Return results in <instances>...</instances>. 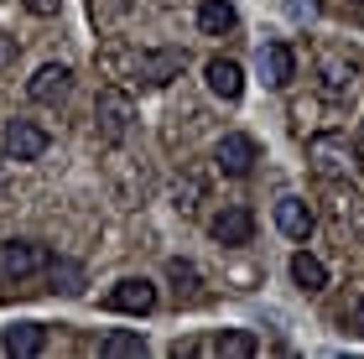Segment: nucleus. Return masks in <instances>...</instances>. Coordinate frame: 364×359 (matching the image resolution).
I'll use <instances>...</instances> for the list:
<instances>
[{"label": "nucleus", "mask_w": 364, "mask_h": 359, "mask_svg": "<svg viewBox=\"0 0 364 359\" xmlns=\"http://www.w3.org/2000/svg\"><path fill=\"white\" fill-rule=\"evenodd\" d=\"M255 161H260V141L245 136V130H229V136H219V146H213V167L224 177H250Z\"/></svg>", "instance_id": "423d86ee"}, {"label": "nucleus", "mask_w": 364, "mask_h": 359, "mask_svg": "<svg viewBox=\"0 0 364 359\" xmlns=\"http://www.w3.org/2000/svg\"><path fill=\"white\" fill-rule=\"evenodd\" d=\"M21 6H26L31 16H58V6H63V0H21Z\"/></svg>", "instance_id": "a878e982"}, {"label": "nucleus", "mask_w": 364, "mask_h": 359, "mask_svg": "<svg viewBox=\"0 0 364 359\" xmlns=\"http://www.w3.org/2000/svg\"><path fill=\"white\" fill-rule=\"evenodd\" d=\"M6 167H11V156H6V146H0V188H6Z\"/></svg>", "instance_id": "c85d7f7f"}, {"label": "nucleus", "mask_w": 364, "mask_h": 359, "mask_svg": "<svg viewBox=\"0 0 364 359\" xmlns=\"http://www.w3.org/2000/svg\"><path fill=\"white\" fill-rule=\"evenodd\" d=\"M130 125H136V100H130V89L125 84H105V89H99V100H94V130H99V141L120 146L130 136Z\"/></svg>", "instance_id": "7ed1b4c3"}, {"label": "nucleus", "mask_w": 364, "mask_h": 359, "mask_svg": "<svg viewBox=\"0 0 364 359\" xmlns=\"http://www.w3.org/2000/svg\"><path fill=\"white\" fill-rule=\"evenodd\" d=\"M47 282H53V291H63V297H78V291H84V266H78V260H47Z\"/></svg>", "instance_id": "412c9836"}, {"label": "nucleus", "mask_w": 364, "mask_h": 359, "mask_svg": "<svg viewBox=\"0 0 364 359\" xmlns=\"http://www.w3.org/2000/svg\"><path fill=\"white\" fill-rule=\"evenodd\" d=\"M172 198H177V214H198V203H203V177H198V172H188V177L177 183V193H172Z\"/></svg>", "instance_id": "5701e85b"}, {"label": "nucleus", "mask_w": 364, "mask_h": 359, "mask_svg": "<svg viewBox=\"0 0 364 359\" xmlns=\"http://www.w3.org/2000/svg\"><path fill=\"white\" fill-rule=\"evenodd\" d=\"M203 354H224V359H250L260 354V338L255 333H245V328H229V333H213L208 344H198Z\"/></svg>", "instance_id": "f3484780"}, {"label": "nucleus", "mask_w": 364, "mask_h": 359, "mask_svg": "<svg viewBox=\"0 0 364 359\" xmlns=\"http://www.w3.org/2000/svg\"><path fill=\"white\" fill-rule=\"evenodd\" d=\"M312 208H307V198H296V193H287V198H276V230L287 235V240H307L312 235Z\"/></svg>", "instance_id": "2eb2a0df"}, {"label": "nucleus", "mask_w": 364, "mask_h": 359, "mask_svg": "<svg viewBox=\"0 0 364 359\" xmlns=\"http://www.w3.org/2000/svg\"><path fill=\"white\" fill-rule=\"evenodd\" d=\"M99 354H105V359H136V354H146V333H136V328H114L105 344H99Z\"/></svg>", "instance_id": "4be33fe9"}, {"label": "nucleus", "mask_w": 364, "mask_h": 359, "mask_svg": "<svg viewBox=\"0 0 364 359\" xmlns=\"http://www.w3.org/2000/svg\"><path fill=\"white\" fill-rule=\"evenodd\" d=\"M99 68H105V78H114V84H141V47L130 42H109L99 47Z\"/></svg>", "instance_id": "4468645a"}, {"label": "nucleus", "mask_w": 364, "mask_h": 359, "mask_svg": "<svg viewBox=\"0 0 364 359\" xmlns=\"http://www.w3.org/2000/svg\"><path fill=\"white\" fill-rule=\"evenodd\" d=\"M307 167H312V177H323V183H338V177H349L359 167V151H354L349 136L323 130V136L307 141Z\"/></svg>", "instance_id": "f03ea898"}, {"label": "nucleus", "mask_w": 364, "mask_h": 359, "mask_svg": "<svg viewBox=\"0 0 364 359\" xmlns=\"http://www.w3.org/2000/svg\"><path fill=\"white\" fill-rule=\"evenodd\" d=\"M359 6H364V0H359Z\"/></svg>", "instance_id": "c756f323"}, {"label": "nucleus", "mask_w": 364, "mask_h": 359, "mask_svg": "<svg viewBox=\"0 0 364 359\" xmlns=\"http://www.w3.org/2000/svg\"><path fill=\"white\" fill-rule=\"evenodd\" d=\"M0 349L16 354V359H31V354L47 349V328L42 323H11V328L0 333Z\"/></svg>", "instance_id": "dca6fc26"}, {"label": "nucleus", "mask_w": 364, "mask_h": 359, "mask_svg": "<svg viewBox=\"0 0 364 359\" xmlns=\"http://www.w3.org/2000/svg\"><path fill=\"white\" fill-rule=\"evenodd\" d=\"M291 282L302 286V291H323V286H328V266H323L312 250H296V255H291Z\"/></svg>", "instance_id": "6ab92c4d"}, {"label": "nucleus", "mask_w": 364, "mask_h": 359, "mask_svg": "<svg viewBox=\"0 0 364 359\" xmlns=\"http://www.w3.org/2000/svg\"><path fill=\"white\" fill-rule=\"evenodd\" d=\"M105 307L109 313H125V318H146V313H156V286L146 276H125V282H114L105 291Z\"/></svg>", "instance_id": "6e6552de"}, {"label": "nucleus", "mask_w": 364, "mask_h": 359, "mask_svg": "<svg viewBox=\"0 0 364 359\" xmlns=\"http://www.w3.org/2000/svg\"><path fill=\"white\" fill-rule=\"evenodd\" d=\"M312 73H318V94L323 100H349V94L359 89V73L364 63L359 53H349V47H318V58H312Z\"/></svg>", "instance_id": "f257e3e1"}, {"label": "nucleus", "mask_w": 364, "mask_h": 359, "mask_svg": "<svg viewBox=\"0 0 364 359\" xmlns=\"http://www.w3.org/2000/svg\"><path fill=\"white\" fill-rule=\"evenodd\" d=\"M16 53H21V42H16L11 31H0V68H11V63H16Z\"/></svg>", "instance_id": "b1692460"}, {"label": "nucleus", "mask_w": 364, "mask_h": 359, "mask_svg": "<svg viewBox=\"0 0 364 359\" xmlns=\"http://www.w3.org/2000/svg\"><path fill=\"white\" fill-rule=\"evenodd\" d=\"M323 208H328V224H333L343 240H364V193L349 188V177L323 183Z\"/></svg>", "instance_id": "20e7f679"}, {"label": "nucleus", "mask_w": 364, "mask_h": 359, "mask_svg": "<svg viewBox=\"0 0 364 359\" xmlns=\"http://www.w3.org/2000/svg\"><path fill=\"white\" fill-rule=\"evenodd\" d=\"M203 84L213 100H224V105H240V94H245V68L235 58H208L203 63Z\"/></svg>", "instance_id": "ddd939ff"}, {"label": "nucleus", "mask_w": 364, "mask_h": 359, "mask_svg": "<svg viewBox=\"0 0 364 359\" xmlns=\"http://www.w3.org/2000/svg\"><path fill=\"white\" fill-rule=\"evenodd\" d=\"M287 11L296 21H312V16H318V0H287Z\"/></svg>", "instance_id": "393cba45"}, {"label": "nucleus", "mask_w": 364, "mask_h": 359, "mask_svg": "<svg viewBox=\"0 0 364 359\" xmlns=\"http://www.w3.org/2000/svg\"><path fill=\"white\" fill-rule=\"evenodd\" d=\"M167 282L177 286V302H198L203 297V276L193 260H167Z\"/></svg>", "instance_id": "aec40b11"}, {"label": "nucleus", "mask_w": 364, "mask_h": 359, "mask_svg": "<svg viewBox=\"0 0 364 359\" xmlns=\"http://www.w3.org/2000/svg\"><path fill=\"white\" fill-rule=\"evenodd\" d=\"M0 146H6V156H11V161H42V156H47V146H53V136H47L37 120L16 115V120H6V136H0Z\"/></svg>", "instance_id": "0eeeda50"}, {"label": "nucleus", "mask_w": 364, "mask_h": 359, "mask_svg": "<svg viewBox=\"0 0 364 359\" xmlns=\"http://www.w3.org/2000/svg\"><path fill=\"white\" fill-rule=\"evenodd\" d=\"M208 235L219 245H229V250H240V245H250V235H255V214L245 203H224L219 214L208 219Z\"/></svg>", "instance_id": "9b49d317"}, {"label": "nucleus", "mask_w": 364, "mask_h": 359, "mask_svg": "<svg viewBox=\"0 0 364 359\" xmlns=\"http://www.w3.org/2000/svg\"><path fill=\"white\" fill-rule=\"evenodd\" d=\"M255 73H260V84L266 89H287L291 78H296V53H291V42H266L255 53Z\"/></svg>", "instance_id": "f8f14e48"}, {"label": "nucleus", "mask_w": 364, "mask_h": 359, "mask_svg": "<svg viewBox=\"0 0 364 359\" xmlns=\"http://www.w3.org/2000/svg\"><path fill=\"white\" fill-rule=\"evenodd\" d=\"M235 6H229V0H203V6H198V31H203V37H224V31H235Z\"/></svg>", "instance_id": "a211bd4d"}, {"label": "nucleus", "mask_w": 364, "mask_h": 359, "mask_svg": "<svg viewBox=\"0 0 364 359\" xmlns=\"http://www.w3.org/2000/svg\"><path fill=\"white\" fill-rule=\"evenodd\" d=\"M47 245L37 240H0V282H26V276L47 271Z\"/></svg>", "instance_id": "39448f33"}, {"label": "nucleus", "mask_w": 364, "mask_h": 359, "mask_svg": "<svg viewBox=\"0 0 364 359\" xmlns=\"http://www.w3.org/2000/svg\"><path fill=\"white\" fill-rule=\"evenodd\" d=\"M68 94H73V68L68 63H42V68L26 78V100L31 105H63Z\"/></svg>", "instance_id": "1a4fd4ad"}, {"label": "nucleus", "mask_w": 364, "mask_h": 359, "mask_svg": "<svg viewBox=\"0 0 364 359\" xmlns=\"http://www.w3.org/2000/svg\"><path fill=\"white\" fill-rule=\"evenodd\" d=\"M349 328L364 338V291H359V297H354V307H349Z\"/></svg>", "instance_id": "bb28decb"}, {"label": "nucleus", "mask_w": 364, "mask_h": 359, "mask_svg": "<svg viewBox=\"0 0 364 359\" xmlns=\"http://www.w3.org/2000/svg\"><path fill=\"white\" fill-rule=\"evenodd\" d=\"M182 68H188L182 47H151L141 53V89H167L172 78H182Z\"/></svg>", "instance_id": "9d476101"}, {"label": "nucleus", "mask_w": 364, "mask_h": 359, "mask_svg": "<svg viewBox=\"0 0 364 359\" xmlns=\"http://www.w3.org/2000/svg\"><path fill=\"white\" fill-rule=\"evenodd\" d=\"M354 151H359V167H364V125L354 130Z\"/></svg>", "instance_id": "cd10ccee"}]
</instances>
